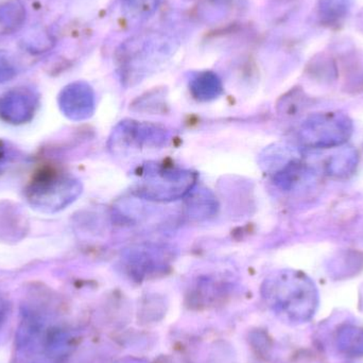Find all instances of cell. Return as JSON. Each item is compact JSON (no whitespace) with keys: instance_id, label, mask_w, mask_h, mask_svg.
Instances as JSON below:
<instances>
[{"instance_id":"cell-7","label":"cell","mask_w":363,"mask_h":363,"mask_svg":"<svg viewBox=\"0 0 363 363\" xmlns=\"http://www.w3.org/2000/svg\"><path fill=\"white\" fill-rule=\"evenodd\" d=\"M60 110L72 121H84L91 118L96 111V97L87 83L74 82L67 85L57 98Z\"/></svg>"},{"instance_id":"cell-13","label":"cell","mask_w":363,"mask_h":363,"mask_svg":"<svg viewBox=\"0 0 363 363\" xmlns=\"http://www.w3.org/2000/svg\"><path fill=\"white\" fill-rule=\"evenodd\" d=\"M349 0H321V12L328 18H338L347 12Z\"/></svg>"},{"instance_id":"cell-8","label":"cell","mask_w":363,"mask_h":363,"mask_svg":"<svg viewBox=\"0 0 363 363\" xmlns=\"http://www.w3.org/2000/svg\"><path fill=\"white\" fill-rule=\"evenodd\" d=\"M38 108V95L30 89H13L0 97V118L11 125L29 123Z\"/></svg>"},{"instance_id":"cell-1","label":"cell","mask_w":363,"mask_h":363,"mask_svg":"<svg viewBox=\"0 0 363 363\" xmlns=\"http://www.w3.org/2000/svg\"><path fill=\"white\" fill-rule=\"evenodd\" d=\"M132 194L140 200L170 203L185 199L198 184L194 170L165 163L151 162L138 168Z\"/></svg>"},{"instance_id":"cell-5","label":"cell","mask_w":363,"mask_h":363,"mask_svg":"<svg viewBox=\"0 0 363 363\" xmlns=\"http://www.w3.org/2000/svg\"><path fill=\"white\" fill-rule=\"evenodd\" d=\"M177 257V250L167 243L143 242L121 251L118 267L136 281L165 274Z\"/></svg>"},{"instance_id":"cell-9","label":"cell","mask_w":363,"mask_h":363,"mask_svg":"<svg viewBox=\"0 0 363 363\" xmlns=\"http://www.w3.org/2000/svg\"><path fill=\"white\" fill-rule=\"evenodd\" d=\"M217 196L208 188L194 187L185 198L186 213L192 221L213 219L219 211Z\"/></svg>"},{"instance_id":"cell-2","label":"cell","mask_w":363,"mask_h":363,"mask_svg":"<svg viewBox=\"0 0 363 363\" xmlns=\"http://www.w3.org/2000/svg\"><path fill=\"white\" fill-rule=\"evenodd\" d=\"M262 294L277 311L298 318L311 317L318 305L317 288L301 271L273 273L264 281Z\"/></svg>"},{"instance_id":"cell-14","label":"cell","mask_w":363,"mask_h":363,"mask_svg":"<svg viewBox=\"0 0 363 363\" xmlns=\"http://www.w3.org/2000/svg\"><path fill=\"white\" fill-rule=\"evenodd\" d=\"M301 97L302 96L298 95V94L283 97L279 104V112L284 115H288V116L296 115L304 104V102L301 100Z\"/></svg>"},{"instance_id":"cell-16","label":"cell","mask_w":363,"mask_h":363,"mask_svg":"<svg viewBox=\"0 0 363 363\" xmlns=\"http://www.w3.org/2000/svg\"><path fill=\"white\" fill-rule=\"evenodd\" d=\"M6 311H8L6 303L4 302V298L0 296V328H1L2 324H4V319H6Z\"/></svg>"},{"instance_id":"cell-12","label":"cell","mask_w":363,"mask_h":363,"mask_svg":"<svg viewBox=\"0 0 363 363\" xmlns=\"http://www.w3.org/2000/svg\"><path fill=\"white\" fill-rule=\"evenodd\" d=\"M165 95L161 91H151L146 95L140 96L131 104V110L138 113H148V114H160L166 112Z\"/></svg>"},{"instance_id":"cell-3","label":"cell","mask_w":363,"mask_h":363,"mask_svg":"<svg viewBox=\"0 0 363 363\" xmlns=\"http://www.w3.org/2000/svg\"><path fill=\"white\" fill-rule=\"evenodd\" d=\"M80 180L60 172H43L26 188L25 196L33 208L45 213L64 211L82 194Z\"/></svg>"},{"instance_id":"cell-15","label":"cell","mask_w":363,"mask_h":363,"mask_svg":"<svg viewBox=\"0 0 363 363\" xmlns=\"http://www.w3.org/2000/svg\"><path fill=\"white\" fill-rule=\"evenodd\" d=\"M16 157L14 147L6 140H0V174L6 172V168L12 164Z\"/></svg>"},{"instance_id":"cell-4","label":"cell","mask_w":363,"mask_h":363,"mask_svg":"<svg viewBox=\"0 0 363 363\" xmlns=\"http://www.w3.org/2000/svg\"><path fill=\"white\" fill-rule=\"evenodd\" d=\"M172 140L167 128L159 123L123 119L111 132L108 148L113 155L125 157L144 150L165 148Z\"/></svg>"},{"instance_id":"cell-11","label":"cell","mask_w":363,"mask_h":363,"mask_svg":"<svg viewBox=\"0 0 363 363\" xmlns=\"http://www.w3.org/2000/svg\"><path fill=\"white\" fill-rule=\"evenodd\" d=\"M358 159L357 151L352 147L341 149L326 162V174L334 178H349L357 169Z\"/></svg>"},{"instance_id":"cell-10","label":"cell","mask_w":363,"mask_h":363,"mask_svg":"<svg viewBox=\"0 0 363 363\" xmlns=\"http://www.w3.org/2000/svg\"><path fill=\"white\" fill-rule=\"evenodd\" d=\"M192 97L199 102H211L218 99L223 93L221 80L211 72H199L189 80Z\"/></svg>"},{"instance_id":"cell-6","label":"cell","mask_w":363,"mask_h":363,"mask_svg":"<svg viewBox=\"0 0 363 363\" xmlns=\"http://www.w3.org/2000/svg\"><path fill=\"white\" fill-rule=\"evenodd\" d=\"M353 130V121L345 113H318L303 121L298 140L305 149L336 148L349 142Z\"/></svg>"}]
</instances>
